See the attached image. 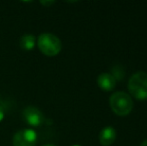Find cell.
Listing matches in <instances>:
<instances>
[{
  "instance_id": "obj_9",
  "label": "cell",
  "mask_w": 147,
  "mask_h": 146,
  "mask_svg": "<svg viewBox=\"0 0 147 146\" xmlns=\"http://www.w3.org/2000/svg\"><path fill=\"white\" fill-rule=\"evenodd\" d=\"M4 117H5V112H4L3 108L0 106V122H1L2 120L4 119Z\"/></svg>"
},
{
  "instance_id": "obj_10",
  "label": "cell",
  "mask_w": 147,
  "mask_h": 146,
  "mask_svg": "<svg viewBox=\"0 0 147 146\" xmlns=\"http://www.w3.org/2000/svg\"><path fill=\"white\" fill-rule=\"evenodd\" d=\"M40 3L44 6H50V5H52V4H54L55 2L54 1H40Z\"/></svg>"
},
{
  "instance_id": "obj_7",
  "label": "cell",
  "mask_w": 147,
  "mask_h": 146,
  "mask_svg": "<svg viewBox=\"0 0 147 146\" xmlns=\"http://www.w3.org/2000/svg\"><path fill=\"white\" fill-rule=\"evenodd\" d=\"M116 139V130L112 126H105L99 133V141L102 145H110Z\"/></svg>"
},
{
  "instance_id": "obj_6",
  "label": "cell",
  "mask_w": 147,
  "mask_h": 146,
  "mask_svg": "<svg viewBox=\"0 0 147 146\" xmlns=\"http://www.w3.org/2000/svg\"><path fill=\"white\" fill-rule=\"evenodd\" d=\"M97 82H98V85L101 89L110 91L116 85V78L111 73L103 72L99 74L98 78H97Z\"/></svg>"
},
{
  "instance_id": "obj_4",
  "label": "cell",
  "mask_w": 147,
  "mask_h": 146,
  "mask_svg": "<svg viewBox=\"0 0 147 146\" xmlns=\"http://www.w3.org/2000/svg\"><path fill=\"white\" fill-rule=\"evenodd\" d=\"M37 133L31 128L17 131L13 136V146H35L37 143Z\"/></svg>"
},
{
  "instance_id": "obj_8",
  "label": "cell",
  "mask_w": 147,
  "mask_h": 146,
  "mask_svg": "<svg viewBox=\"0 0 147 146\" xmlns=\"http://www.w3.org/2000/svg\"><path fill=\"white\" fill-rule=\"evenodd\" d=\"M36 44V38L32 34H24L19 40V46L25 51H30Z\"/></svg>"
},
{
  "instance_id": "obj_3",
  "label": "cell",
  "mask_w": 147,
  "mask_h": 146,
  "mask_svg": "<svg viewBox=\"0 0 147 146\" xmlns=\"http://www.w3.org/2000/svg\"><path fill=\"white\" fill-rule=\"evenodd\" d=\"M128 89L130 93L137 99L147 98V73L138 71L130 77L128 81Z\"/></svg>"
},
{
  "instance_id": "obj_11",
  "label": "cell",
  "mask_w": 147,
  "mask_h": 146,
  "mask_svg": "<svg viewBox=\"0 0 147 146\" xmlns=\"http://www.w3.org/2000/svg\"><path fill=\"white\" fill-rule=\"evenodd\" d=\"M140 146H147V139H145L144 141H142L141 144H140Z\"/></svg>"
},
{
  "instance_id": "obj_12",
  "label": "cell",
  "mask_w": 147,
  "mask_h": 146,
  "mask_svg": "<svg viewBox=\"0 0 147 146\" xmlns=\"http://www.w3.org/2000/svg\"><path fill=\"white\" fill-rule=\"evenodd\" d=\"M43 146H56V145H54V144H45Z\"/></svg>"
},
{
  "instance_id": "obj_2",
  "label": "cell",
  "mask_w": 147,
  "mask_h": 146,
  "mask_svg": "<svg viewBox=\"0 0 147 146\" xmlns=\"http://www.w3.org/2000/svg\"><path fill=\"white\" fill-rule=\"evenodd\" d=\"M39 50L46 56H55L62 49L61 40L52 33H42L36 40Z\"/></svg>"
},
{
  "instance_id": "obj_1",
  "label": "cell",
  "mask_w": 147,
  "mask_h": 146,
  "mask_svg": "<svg viewBox=\"0 0 147 146\" xmlns=\"http://www.w3.org/2000/svg\"><path fill=\"white\" fill-rule=\"evenodd\" d=\"M109 104L113 112L120 116L129 114L133 108L131 96L124 91L114 92L109 98Z\"/></svg>"
},
{
  "instance_id": "obj_5",
  "label": "cell",
  "mask_w": 147,
  "mask_h": 146,
  "mask_svg": "<svg viewBox=\"0 0 147 146\" xmlns=\"http://www.w3.org/2000/svg\"><path fill=\"white\" fill-rule=\"evenodd\" d=\"M22 117L24 121L31 127H39L45 121L43 113L35 106H27L22 112Z\"/></svg>"
},
{
  "instance_id": "obj_13",
  "label": "cell",
  "mask_w": 147,
  "mask_h": 146,
  "mask_svg": "<svg viewBox=\"0 0 147 146\" xmlns=\"http://www.w3.org/2000/svg\"><path fill=\"white\" fill-rule=\"evenodd\" d=\"M73 146H80V145H73Z\"/></svg>"
}]
</instances>
